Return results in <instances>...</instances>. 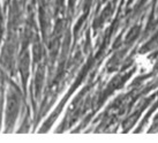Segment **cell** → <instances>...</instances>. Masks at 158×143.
I'll return each instance as SVG.
<instances>
[{
  "instance_id": "obj_1",
  "label": "cell",
  "mask_w": 158,
  "mask_h": 143,
  "mask_svg": "<svg viewBox=\"0 0 158 143\" xmlns=\"http://www.w3.org/2000/svg\"><path fill=\"white\" fill-rule=\"evenodd\" d=\"M155 68L154 59L147 54V53H139L134 58V69H135L136 75L140 76H145L150 74Z\"/></svg>"
}]
</instances>
